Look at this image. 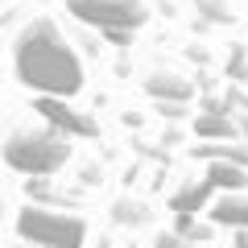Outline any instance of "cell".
<instances>
[{
    "label": "cell",
    "mask_w": 248,
    "mask_h": 248,
    "mask_svg": "<svg viewBox=\"0 0 248 248\" xmlns=\"http://www.w3.org/2000/svg\"><path fill=\"white\" fill-rule=\"evenodd\" d=\"M13 66L21 87H29L37 99H75L83 91V62L54 21H29L21 29Z\"/></svg>",
    "instance_id": "obj_1"
},
{
    "label": "cell",
    "mask_w": 248,
    "mask_h": 248,
    "mask_svg": "<svg viewBox=\"0 0 248 248\" xmlns=\"http://www.w3.org/2000/svg\"><path fill=\"white\" fill-rule=\"evenodd\" d=\"M4 161L17 174L50 178L71 161V137H62L46 120L42 124H21V128L9 133V141H4Z\"/></svg>",
    "instance_id": "obj_2"
},
{
    "label": "cell",
    "mask_w": 248,
    "mask_h": 248,
    "mask_svg": "<svg viewBox=\"0 0 248 248\" xmlns=\"http://www.w3.org/2000/svg\"><path fill=\"white\" fill-rule=\"evenodd\" d=\"M17 236L25 240V244H37V248H83L87 223H83V215H75V211L25 203L17 211Z\"/></svg>",
    "instance_id": "obj_3"
},
{
    "label": "cell",
    "mask_w": 248,
    "mask_h": 248,
    "mask_svg": "<svg viewBox=\"0 0 248 248\" xmlns=\"http://www.w3.org/2000/svg\"><path fill=\"white\" fill-rule=\"evenodd\" d=\"M66 13H75L83 25H95L108 37H128L149 21L145 0H66Z\"/></svg>",
    "instance_id": "obj_4"
},
{
    "label": "cell",
    "mask_w": 248,
    "mask_h": 248,
    "mask_svg": "<svg viewBox=\"0 0 248 248\" xmlns=\"http://www.w3.org/2000/svg\"><path fill=\"white\" fill-rule=\"evenodd\" d=\"M33 112L62 137H99V124L87 112L71 108V99H33Z\"/></svg>",
    "instance_id": "obj_5"
},
{
    "label": "cell",
    "mask_w": 248,
    "mask_h": 248,
    "mask_svg": "<svg viewBox=\"0 0 248 248\" xmlns=\"http://www.w3.org/2000/svg\"><path fill=\"white\" fill-rule=\"evenodd\" d=\"M211 223L215 228H232V232H248V190H240V195H215Z\"/></svg>",
    "instance_id": "obj_6"
},
{
    "label": "cell",
    "mask_w": 248,
    "mask_h": 248,
    "mask_svg": "<svg viewBox=\"0 0 248 248\" xmlns=\"http://www.w3.org/2000/svg\"><path fill=\"white\" fill-rule=\"evenodd\" d=\"M207 182L219 195H240L248 190V166L244 161H207Z\"/></svg>",
    "instance_id": "obj_7"
},
{
    "label": "cell",
    "mask_w": 248,
    "mask_h": 248,
    "mask_svg": "<svg viewBox=\"0 0 248 248\" xmlns=\"http://www.w3.org/2000/svg\"><path fill=\"white\" fill-rule=\"evenodd\" d=\"M215 186L207 182H186V186H178V195L170 199V207H174V215H199V211H211V203H215Z\"/></svg>",
    "instance_id": "obj_8"
},
{
    "label": "cell",
    "mask_w": 248,
    "mask_h": 248,
    "mask_svg": "<svg viewBox=\"0 0 248 248\" xmlns=\"http://www.w3.org/2000/svg\"><path fill=\"white\" fill-rule=\"evenodd\" d=\"M145 91H149L153 99H174V104H186V99L195 95L190 79H182V75H174V71H153L149 79H145Z\"/></svg>",
    "instance_id": "obj_9"
},
{
    "label": "cell",
    "mask_w": 248,
    "mask_h": 248,
    "mask_svg": "<svg viewBox=\"0 0 248 248\" xmlns=\"http://www.w3.org/2000/svg\"><path fill=\"white\" fill-rule=\"evenodd\" d=\"M195 133L203 137V141H232V137H236V124H232V116L203 112V116L195 120Z\"/></svg>",
    "instance_id": "obj_10"
},
{
    "label": "cell",
    "mask_w": 248,
    "mask_h": 248,
    "mask_svg": "<svg viewBox=\"0 0 248 248\" xmlns=\"http://www.w3.org/2000/svg\"><path fill=\"white\" fill-rule=\"evenodd\" d=\"M178 236L195 244V240H211V228H207L199 215H178Z\"/></svg>",
    "instance_id": "obj_11"
},
{
    "label": "cell",
    "mask_w": 248,
    "mask_h": 248,
    "mask_svg": "<svg viewBox=\"0 0 248 248\" xmlns=\"http://www.w3.org/2000/svg\"><path fill=\"white\" fill-rule=\"evenodd\" d=\"M153 248H190V240H182L178 232H161V236L153 240Z\"/></svg>",
    "instance_id": "obj_12"
}]
</instances>
